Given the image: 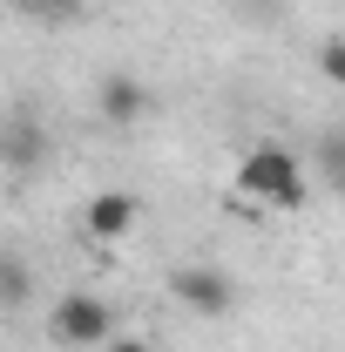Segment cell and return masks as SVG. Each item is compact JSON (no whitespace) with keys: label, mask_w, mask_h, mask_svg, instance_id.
Segmentation results:
<instances>
[{"label":"cell","mask_w":345,"mask_h":352,"mask_svg":"<svg viewBox=\"0 0 345 352\" xmlns=\"http://www.w3.org/2000/svg\"><path fill=\"white\" fill-rule=\"evenodd\" d=\"M237 190H244L251 204H271V210H304L311 176H304V163L285 142H258V149H244V163H237Z\"/></svg>","instance_id":"obj_1"},{"label":"cell","mask_w":345,"mask_h":352,"mask_svg":"<svg viewBox=\"0 0 345 352\" xmlns=\"http://www.w3.org/2000/svg\"><path fill=\"white\" fill-rule=\"evenodd\" d=\"M47 339H54L61 352L109 346V339H115V311H109V298H95V292H61L54 311H47Z\"/></svg>","instance_id":"obj_2"},{"label":"cell","mask_w":345,"mask_h":352,"mask_svg":"<svg viewBox=\"0 0 345 352\" xmlns=\"http://www.w3.org/2000/svg\"><path fill=\"white\" fill-rule=\"evenodd\" d=\"M170 292H176V305L197 311V318H230L237 311V278L216 271V264H183L170 278Z\"/></svg>","instance_id":"obj_3"},{"label":"cell","mask_w":345,"mask_h":352,"mask_svg":"<svg viewBox=\"0 0 345 352\" xmlns=\"http://www.w3.org/2000/svg\"><path fill=\"white\" fill-rule=\"evenodd\" d=\"M47 156H54V142H47V122L34 109H7L0 116V163L14 176H41Z\"/></svg>","instance_id":"obj_4"},{"label":"cell","mask_w":345,"mask_h":352,"mask_svg":"<svg viewBox=\"0 0 345 352\" xmlns=\"http://www.w3.org/2000/svg\"><path fill=\"white\" fill-rule=\"evenodd\" d=\"M135 223H142V197L135 190H102V197H88V210H82V230L95 244H122Z\"/></svg>","instance_id":"obj_5"},{"label":"cell","mask_w":345,"mask_h":352,"mask_svg":"<svg viewBox=\"0 0 345 352\" xmlns=\"http://www.w3.org/2000/svg\"><path fill=\"white\" fill-rule=\"evenodd\" d=\"M95 109H102L109 129H135V122L156 109V95L142 88V75H122V68H115V75H102V88H95Z\"/></svg>","instance_id":"obj_6"},{"label":"cell","mask_w":345,"mask_h":352,"mask_svg":"<svg viewBox=\"0 0 345 352\" xmlns=\"http://www.w3.org/2000/svg\"><path fill=\"white\" fill-rule=\"evenodd\" d=\"M34 305V258L27 251H0V311Z\"/></svg>","instance_id":"obj_7"},{"label":"cell","mask_w":345,"mask_h":352,"mask_svg":"<svg viewBox=\"0 0 345 352\" xmlns=\"http://www.w3.org/2000/svg\"><path fill=\"white\" fill-rule=\"evenodd\" d=\"M21 14L41 21V28H75V21L88 14V0H21Z\"/></svg>","instance_id":"obj_8"},{"label":"cell","mask_w":345,"mask_h":352,"mask_svg":"<svg viewBox=\"0 0 345 352\" xmlns=\"http://www.w3.org/2000/svg\"><path fill=\"white\" fill-rule=\"evenodd\" d=\"M318 176H325L332 190H345V129H325V135H318Z\"/></svg>","instance_id":"obj_9"},{"label":"cell","mask_w":345,"mask_h":352,"mask_svg":"<svg viewBox=\"0 0 345 352\" xmlns=\"http://www.w3.org/2000/svg\"><path fill=\"white\" fill-rule=\"evenodd\" d=\"M318 75L332 88H345V34H325V41H318Z\"/></svg>","instance_id":"obj_10"},{"label":"cell","mask_w":345,"mask_h":352,"mask_svg":"<svg viewBox=\"0 0 345 352\" xmlns=\"http://www.w3.org/2000/svg\"><path fill=\"white\" fill-rule=\"evenodd\" d=\"M102 352H156V346H149V339H109Z\"/></svg>","instance_id":"obj_11"}]
</instances>
